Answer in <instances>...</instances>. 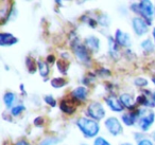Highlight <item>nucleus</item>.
<instances>
[{"label": "nucleus", "instance_id": "1", "mask_svg": "<svg viewBox=\"0 0 155 145\" xmlns=\"http://www.w3.org/2000/svg\"><path fill=\"white\" fill-rule=\"evenodd\" d=\"M77 126L86 139L97 138L100 131L99 123L91 118L81 117L77 120Z\"/></svg>", "mask_w": 155, "mask_h": 145}, {"label": "nucleus", "instance_id": "2", "mask_svg": "<svg viewBox=\"0 0 155 145\" xmlns=\"http://www.w3.org/2000/svg\"><path fill=\"white\" fill-rule=\"evenodd\" d=\"M131 10L134 11L135 13H137L139 16H141V18H143L149 26L152 24L153 20V14L155 12V7L153 5V2L146 0V1H139L138 3H134L132 5Z\"/></svg>", "mask_w": 155, "mask_h": 145}, {"label": "nucleus", "instance_id": "3", "mask_svg": "<svg viewBox=\"0 0 155 145\" xmlns=\"http://www.w3.org/2000/svg\"><path fill=\"white\" fill-rule=\"evenodd\" d=\"M138 114H139V120H138V126L143 132L148 131L155 122V112L153 110H148V109L140 108L137 109Z\"/></svg>", "mask_w": 155, "mask_h": 145}, {"label": "nucleus", "instance_id": "4", "mask_svg": "<svg viewBox=\"0 0 155 145\" xmlns=\"http://www.w3.org/2000/svg\"><path fill=\"white\" fill-rule=\"evenodd\" d=\"M73 52H74V55L78 60H80L81 63L85 65H89L91 62V54H89V50L86 48V46L84 44H81L79 41H73L72 44Z\"/></svg>", "mask_w": 155, "mask_h": 145}, {"label": "nucleus", "instance_id": "5", "mask_svg": "<svg viewBox=\"0 0 155 145\" xmlns=\"http://www.w3.org/2000/svg\"><path fill=\"white\" fill-rule=\"evenodd\" d=\"M104 126L108 134H110L113 137L120 136L123 132V126L121 122L119 121L118 118L116 117H110L104 121Z\"/></svg>", "mask_w": 155, "mask_h": 145}, {"label": "nucleus", "instance_id": "6", "mask_svg": "<svg viewBox=\"0 0 155 145\" xmlns=\"http://www.w3.org/2000/svg\"><path fill=\"white\" fill-rule=\"evenodd\" d=\"M87 114L95 121H101L105 117V109L99 102H91L87 107Z\"/></svg>", "mask_w": 155, "mask_h": 145}, {"label": "nucleus", "instance_id": "7", "mask_svg": "<svg viewBox=\"0 0 155 145\" xmlns=\"http://www.w3.org/2000/svg\"><path fill=\"white\" fill-rule=\"evenodd\" d=\"M149 24L143 18L135 16L132 18V28L136 36H143L149 32Z\"/></svg>", "mask_w": 155, "mask_h": 145}, {"label": "nucleus", "instance_id": "8", "mask_svg": "<svg viewBox=\"0 0 155 145\" xmlns=\"http://www.w3.org/2000/svg\"><path fill=\"white\" fill-rule=\"evenodd\" d=\"M115 40L118 44V46H121V47L124 48H130L132 45L130 35L127 32H123L122 30H119V29L116 31V34H115Z\"/></svg>", "mask_w": 155, "mask_h": 145}, {"label": "nucleus", "instance_id": "9", "mask_svg": "<svg viewBox=\"0 0 155 145\" xmlns=\"http://www.w3.org/2000/svg\"><path fill=\"white\" fill-rule=\"evenodd\" d=\"M84 45L86 46L89 51H91L93 53H97L100 50V39L95 35H89V36L85 37Z\"/></svg>", "mask_w": 155, "mask_h": 145}, {"label": "nucleus", "instance_id": "10", "mask_svg": "<svg viewBox=\"0 0 155 145\" xmlns=\"http://www.w3.org/2000/svg\"><path fill=\"white\" fill-rule=\"evenodd\" d=\"M105 103L108 108L112 111H114V112H122L123 108H124V107L122 106V104H121L120 100L117 98L115 95L107 96V98H105Z\"/></svg>", "mask_w": 155, "mask_h": 145}, {"label": "nucleus", "instance_id": "11", "mask_svg": "<svg viewBox=\"0 0 155 145\" xmlns=\"http://www.w3.org/2000/svg\"><path fill=\"white\" fill-rule=\"evenodd\" d=\"M139 120V114H138V111H130L127 112L121 117V121L123 122V124L127 126H134L136 124V122H138Z\"/></svg>", "mask_w": 155, "mask_h": 145}, {"label": "nucleus", "instance_id": "12", "mask_svg": "<svg viewBox=\"0 0 155 145\" xmlns=\"http://www.w3.org/2000/svg\"><path fill=\"white\" fill-rule=\"evenodd\" d=\"M18 43V38L15 37L11 33H0V46L1 47H8L13 46Z\"/></svg>", "mask_w": 155, "mask_h": 145}, {"label": "nucleus", "instance_id": "13", "mask_svg": "<svg viewBox=\"0 0 155 145\" xmlns=\"http://www.w3.org/2000/svg\"><path fill=\"white\" fill-rule=\"evenodd\" d=\"M71 95L74 100L78 101H85L88 95V89L85 86H79V87L74 88L71 92Z\"/></svg>", "mask_w": 155, "mask_h": 145}, {"label": "nucleus", "instance_id": "14", "mask_svg": "<svg viewBox=\"0 0 155 145\" xmlns=\"http://www.w3.org/2000/svg\"><path fill=\"white\" fill-rule=\"evenodd\" d=\"M119 100H120L122 106L127 109H133L136 105V102L134 100L133 95L130 93H122L119 96Z\"/></svg>", "mask_w": 155, "mask_h": 145}, {"label": "nucleus", "instance_id": "15", "mask_svg": "<svg viewBox=\"0 0 155 145\" xmlns=\"http://www.w3.org/2000/svg\"><path fill=\"white\" fill-rule=\"evenodd\" d=\"M107 44H108V53L112 56L114 60H117L119 56V46L116 43L115 38L108 36L107 38Z\"/></svg>", "mask_w": 155, "mask_h": 145}, {"label": "nucleus", "instance_id": "16", "mask_svg": "<svg viewBox=\"0 0 155 145\" xmlns=\"http://www.w3.org/2000/svg\"><path fill=\"white\" fill-rule=\"evenodd\" d=\"M16 94L14 92H5V95H3V103H5V107L8 109H12L15 106V102H16Z\"/></svg>", "mask_w": 155, "mask_h": 145}, {"label": "nucleus", "instance_id": "17", "mask_svg": "<svg viewBox=\"0 0 155 145\" xmlns=\"http://www.w3.org/2000/svg\"><path fill=\"white\" fill-rule=\"evenodd\" d=\"M37 70H38L41 76L46 79L50 73V67H49V65H48V63L39 60L38 62H37Z\"/></svg>", "mask_w": 155, "mask_h": 145}, {"label": "nucleus", "instance_id": "18", "mask_svg": "<svg viewBox=\"0 0 155 145\" xmlns=\"http://www.w3.org/2000/svg\"><path fill=\"white\" fill-rule=\"evenodd\" d=\"M140 47H141V49L143 50L144 52H147V53H151V52L154 51L155 46L153 45V41L151 40L150 38H147V39H144V40L141 41Z\"/></svg>", "mask_w": 155, "mask_h": 145}, {"label": "nucleus", "instance_id": "19", "mask_svg": "<svg viewBox=\"0 0 155 145\" xmlns=\"http://www.w3.org/2000/svg\"><path fill=\"white\" fill-rule=\"evenodd\" d=\"M60 109L63 111V112L65 113H68V114H71V113H73L75 111V108L73 106H71L70 104H69L68 102H67L66 100L62 101L60 104Z\"/></svg>", "mask_w": 155, "mask_h": 145}, {"label": "nucleus", "instance_id": "20", "mask_svg": "<svg viewBox=\"0 0 155 145\" xmlns=\"http://www.w3.org/2000/svg\"><path fill=\"white\" fill-rule=\"evenodd\" d=\"M61 142V138L58 137H47L38 143V145H56Z\"/></svg>", "mask_w": 155, "mask_h": 145}, {"label": "nucleus", "instance_id": "21", "mask_svg": "<svg viewBox=\"0 0 155 145\" xmlns=\"http://www.w3.org/2000/svg\"><path fill=\"white\" fill-rule=\"evenodd\" d=\"M50 84H51V86L53 88H62L64 86H66L67 82L63 77H54V79H52L50 81Z\"/></svg>", "mask_w": 155, "mask_h": 145}, {"label": "nucleus", "instance_id": "22", "mask_svg": "<svg viewBox=\"0 0 155 145\" xmlns=\"http://www.w3.org/2000/svg\"><path fill=\"white\" fill-rule=\"evenodd\" d=\"M25 110H26V107H25L24 105H21V104L15 105V106L11 109V114L13 115V117H18V115L21 114Z\"/></svg>", "mask_w": 155, "mask_h": 145}, {"label": "nucleus", "instance_id": "23", "mask_svg": "<svg viewBox=\"0 0 155 145\" xmlns=\"http://www.w3.org/2000/svg\"><path fill=\"white\" fill-rule=\"evenodd\" d=\"M26 65H27V68H28V71L30 73H35L36 71V68H35V62L34 60H32L31 57H27L26 58Z\"/></svg>", "mask_w": 155, "mask_h": 145}, {"label": "nucleus", "instance_id": "24", "mask_svg": "<svg viewBox=\"0 0 155 145\" xmlns=\"http://www.w3.org/2000/svg\"><path fill=\"white\" fill-rule=\"evenodd\" d=\"M149 82L147 79H144V77H136L135 79H134V85L136 86V87H146V86H148Z\"/></svg>", "mask_w": 155, "mask_h": 145}, {"label": "nucleus", "instance_id": "25", "mask_svg": "<svg viewBox=\"0 0 155 145\" xmlns=\"http://www.w3.org/2000/svg\"><path fill=\"white\" fill-rule=\"evenodd\" d=\"M44 101H45L46 104L50 105L51 107H55L56 104H58V103H56V101H55V98H54L51 94H48V95L44 96Z\"/></svg>", "mask_w": 155, "mask_h": 145}, {"label": "nucleus", "instance_id": "26", "mask_svg": "<svg viewBox=\"0 0 155 145\" xmlns=\"http://www.w3.org/2000/svg\"><path fill=\"white\" fill-rule=\"evenodd\" d=\"M56 66H58V70L60 71L62 74H66L68 67H67V65L65 64L63 60H58V63H56Z\"/></svg>", "mask_w": 155, "mask_h": 145}, {"label": "nucleus", "instance_id": "27", "mask_svg": "<svg viewBox=\"0 0 155 145\" xmlns=\"http://www.w3.org/2000/svg\"><path fill=\"white\" fill-rule=\"evenodd\" d=\"M97 21L102 27H108V24H110V19H108V17L106 15H101L97 19Z\"/></svg>", "mask_w": 155, "mask_h": 145}, {"label": "nucleus", "instance_id": "28", "mask_svg": "<svg viewBox=\"0 0 155 145\" xmlns=\"http://www.w3.org/2000/svg\"><path fill=\"white\" fill-rule=\"evenodd\" d=\"M94 145H112L105 138L103 137H97L94 141Z\"/></svg>", "mask_w": 155, "mask_h": 145}, {"label": "nucleus", "instance_id": "29", "mask_svg": "<svg viewBox=\"0 0 155 145\" xmlns=\"http://www.w3.org/2000/svg\"><path fill=\"white\" fill-rule=\"evenodd\" d=\"M137 145H154V143H153V141H151L150 139L144 138V139H142V140L138 141Z\"/></svg>", "mask_w": 155, "mask_h": 145}, {"label": "nucleus", "instance_id": "30", "mask_svg": "<svg viewBox=\"0 0 155 145\" xmlns=\"http://www.w3.org/2000/svg\"><path fill=\"white\" fill-rule=\"evenodd\" d=\"M33 123H34L35 126H41V125H43V123H44L43 118H41V117H37L36 119H35L34 121H33Z\"/></svg>", "mask_w": 155, "mask_h": 145}, {"label": "nucleus", "instance_id": "31", "mask_svg": "<svg viewBox=\"0 0 155 145\" xmlns=\"http://www.w3.org/2000/svg\"><path fill=\"white\" fill-rule=\"evenodd\" d=\"M14 145H30V143H29L28 141L22 140V139H21V140H18Z\"/></svg>", "mask_w": 155, "mask_h": 145}, {"label": "nucleus", "instance_id": "32", "mask_svg": "<svg viewBox=\"0 0 155 145\" xmlns=\"http://www.w3.org/2000/svg\"><path fill=\"white\" fill-rule=\"evenodd\" d=\"M47 60H48V63H49V64H52V63H54V56L53 55H48Z\"/></svg>", "mask_w": 155, "mask_h": 145}, {"label": "nucleus", "instance_id": "33", "mask_svg": "<svg viewBox=\"0 0 155 145\" xmlns=\"http://www.w3.org/2000/svg\"><path fill=\"white\" fill-rule=\"evenodd\" d=\"M61 55H62V57L64 58V60H68V58H69V54L67 53V52H63Z\"/></svg>", "mask_w": 155, "mask_h": 145}, {"label": "nucleus", "instance_id": "34", "mask_svg": "<svg viewBox=\"0 0 155 145\" xmlns=\"http://www.w3.org/2000/svg\"><path fill=\"white\" fill-rule=\"evenodd\" d=\"M152 36H153V39H154V44H155V28H153V30H152Z\"/></svg>", "mask_w": 155, "mask_h": 145}, {"label": "nucleus", "instance_id": "35", "mask_svg": "<svg viewBox=\"0 0 155 145\" xmlns=\"http://www.w3.org/2000/svg\"><path fill=\"white\" fill-rule=\"evenodd\" d=\"M151 137H152V139H153V141L155 142V130L152 132V134H151Z\"/></svg>", "mask_w": 155, "mask_h": 145}, {"label": "nucleus", "instance_id": "36", "mask_svg": "<svg viewBox=\"0 0 155 145\" xmlns=\"http://www.w3.org/2000/svg\"><path fill=\"white\" fill-rule=\"evenodd\" d=\"M120 145H133L132 143H129V142H124V143H122V144H120Z\"/></svg>", "mask_w": 155, "mask_h": 145}, {"label": "nucleus", "instance_id": "37", "mask_svg": "<svg viewBox=\"0 0 155 145\" xmlns=\"http://www.w3.org/2000/svg\"><path fill=\"white\" fill-rule=\"evenodd\" d=\"M153 102H154V104H155V92H153Z\"/></svg>", "mask_w": 155, "mask_h": 145}, {"label": "nucleus", "instance_id": "38", "mask_svg": "<svg viewBox=\"0 0 155 145\" xmlns=\"http://www.w3.org/2000/svg\"><path fill=\"white\" fill-rule=\"evenodd\" d=\"M152 82H153V84H154V85H155V76L152 79Z\"/></svg>", "mask_w": 155, "mask_h": 145}, {"label": "nucleus", "instance_id": "39", "mask_svg": "<svg viewBox=\"0 0 155 145\" xmlns=\"http://www.w3.org/2000/svg\"><path fill=\"white\" fill-rule=\"evenodd\" d=\"M81 145H88V144H85V143H83V144H81Z\"/></svg>", "mask_w": 155, "mask_h": 145}, {"label": "nucleus", "instance_id": "40", "mask_svg": "<svg viewBox=\"0 0 155 145\" xmlns=\"http://www.w3.org/2000/svg\"><path fill=\"white\" fill-rule=\"evenodd\" d=\"M154 15H155V12H154ZM154 17H155V16H154Z\"/></svg>", "mask_w": 155, "mask_h": 145}]
</instances>
